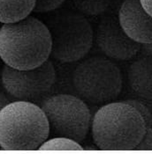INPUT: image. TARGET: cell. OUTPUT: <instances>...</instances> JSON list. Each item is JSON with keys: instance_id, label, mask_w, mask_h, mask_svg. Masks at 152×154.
<instances>
[{"instance_id": "cell-2", "label": "cell", "mask_w": 152, "mask_h": 154, "mask_svg": "<svg viewBox=\"0 0 152 154\" xmlns=\"http://www.w3.org/2000/svg\"><path fill=\"white\" fill-rule=\"evenodd\" d=\"M147 125L140 113L126 101L104 104L94 114L92 138L100 150L131 151L141 139Z\"/></svg>"}, {"instance_id": "cell-8", "label": "cell", "mask_w": 152, "mask_h": 154, "mask_svg": "<svg viewBox=\"0 0 152 154\" xmlns=\"http://www.w3.org/2000/svg\"><path fill=\"white\" fill-rule=\"evenodd\" d=\"M96 44L108 58L128 61L140 51L141 44L133 41L124 32L118 20L107 17L101 20L96 29Z\"/></svg>"}, {"instance_id": "cell-12", "label": "cell", "mask_w": 152, "mask_h": 154, "mask_svg": "<svg viewBox=\"0 0 152 154\" xmlns=\"http://www.w3.org/2000/svg\"><path fill=\"white\" fill-rule=\"evenodd\" d=\"M112 0H71L77 12L86 16H96L105 12Z\"/></svg>"}, {"instance_id": "cell-15", "label": "cell", "mask_w": 152, "mask_h": 154, "mask_svg": "<svg viewBox=\"0 0 152 154\" xmlns=\"http://www.w3.org/2000/svg\"><path fill=\"white\" fill-rule=\"evenodd\" d=\"M125 101L128 102L131 106H133L140 113V115L142 116V118L144 119V121L146 122L147 127H151L152 115L148 107H146L142 102H141L139 100H128Z\"/></svg>"}, {"instance_id": "cell-3", "label": "cell", "mask_w": 152, "mask_h": 154, "mask_svg": "<svg viewBox=\"0 0 152 154\" xmlns=\"http://www.w3.org/2000/svg\"><path fill=\"white\" fill-rule=\"evenodd\" d=\"M49 137L46 116L34 102L10 101L0 110V147L3 150H39Z\"/></svg>"}, {"instance_id": "cell-1", "label": "cell", "mask_w": 152, "mask_h": 154, "mask_svg": "<svg viewBox=\"0 0 152 154\" xmlns=\"http://www.w3.org/2000/svg\"><path fill=\"white\" fill-rule=\"evenodd\" d=\"M51 38L45 23L32 15L2 24L0 59L18 70L33 69L50 57Z\"/></svg>"}, {"instance_id": "cell-13", "label": "cell", "mask_w": 152, "mask_h": 154, "mask_svg": "<svg viewBox=\"0 0 152 154\" xmlns=\"http://www.w3.org/2000/svg\"><path fill=\"white\" fill-rule=\"evenodd\" d=\"M39 150H55V151H78L83 150L81 143L72 138L65 137H54L46 139L39 147Z\"/></svg>"}, {"instance_id": "cell-6", "label": "cell", "mask_w": 152, "mask_h": 154, "mask_svg": "<svg viewBox=\"0 0 152 154\" xmlns=\"http://www.w3.org/2000/svg\"><path fill=\"white\" fill-rule=\"evenodd\" d=\"M41 107L48 120L50 135L68 137L79 143L87 137L92 115L82 98L59 94L49 97Z\"/></svg>"}, {"instance_id": "cell-10", "label": "cell", "mask_w": 152, "mask_h": 154, "mask_svg": "<svg viewBox=\"0 0 152 154\" xmlns=\"http://www.w3.org/2000/svg\"><path fill=\"white\" fill-rule=\"evenodd\" d=\"M128 78L135 94L152 100V57H142L133 62L129 66Z\"/></svg>"}, {"instance_id": "cell-18", "label": "cell", "mask_w": 152, "mask_h": 154, "mask_svg": "<svg viewBox=\"0 0 152 154\" xmlns=\"http://www.w3.org/2000/svg\"><path fill=\"white\" fill-rule=\"evenodd\" d=\"M10 101H11L10 99L6 96V94L0 92V110L5 107L7 103H9Z\"/></svg>"}, {"instance_id": "cell-9", "label": "cell", "mask_w": 152, "mask_h": 154, "mask_svg": "<svg viewBox=\"0 0 152 154\" xmlns=\"http://www.w3.org/2000/svg\"><path fill=\"white\" fill-rule=\"evenodd\" d=\"M118 20L133 41L141 45H152V16L144 10L140 0H124Z\"/></svg>"}, {"instance_id": "cell-16", "label": "cell", "mask_w": 152, "mask_h": 154, "mask_svg": "<svg viewBox=\"0 0 152 154\" xmlns=\"http://www.w3.org/2000/svg\"><path fill=\"white\" fill-rule=\"evenodd\" d=\"M136 151H152V128L147 127L141 139L135 146Z\"/></svg>"}, {"instance_id": "cell-5", "label": "cell", "mask_w": 152, "mask_h": 154, "mask_svg": "<svg viewBox=\"0 0 152 154\" xmlns=\"http://www.w3.org/2000/svg\"><path fill=\"white\" fill-rule=\"evenodd\" d=\"M72 80L79 97L95 105L114 101L123 85L122 73L117 64L99 56L80 62L73 72Z\"/></svg>"}, {"instance_id": "cell-7", "label": "cell", "mask_w": 152, "mask_h": 154, "mask_svg": "<svg viewBox=\"0 0 152 154\" xmlns=\"http://www.w3.org/2000/svg\"><path fill=\"white\" fill-rule=\"evenodd\" d=\"M56 80V71L51 61L28 70H18L4 65L1 82L5 92L16 100L34 102L50 91Z\"/></svg>"}, {"instance_id": "cell-11", "label": "cell", "mask_w": 152, "mask_h": 154, "mask_svg": "<svg viewBox=\"0 0 152 154\" xmlns=\"http://www.w3.org/2000/svg\"><path fill=\"white\" fill-rule=\"evenodd\" d=\"M35 0H0V23H11L30 15Z\"/></svg>"}, {"instance_id": "cell-17", "label": "cell", "mask_w": 152, "mask_h": 154, "mask_svg": "<svg viewBox=\"0 0 152 154\" xmlns=\"http://www.w3.org/2000/svg\"><path fill=\"white\" fill-rule=\"evenodd\" d=\"M144 10L152 16V0H140Z\"/></svg>"}, {"instance_id": "cell-4", "label": "cell", "mask_w": 152, "mask_h": 154, "mask_svg": "<svg viewBox=\"0 0 152 154\" xmlns=\"http://www.w3.org/2000/svg\"><path fill=\"white\" fill-rule=\"evenodd\" d=\"M44 23L51 38L50 57L70 63L88 55L93 45L94 31L85 15L61 10L51 14Z\"/></svg>"}, {"instance_id": "cell-14", "label": "cell", "mask_w": 152, "mask_h": 154, "mask_svg": "<svg viewBox=\"0 0 152 154\" xmlns=\"http://www.w3.org/2000/svg\"><path fill=\"white\" fill-rule=\"evenodd\" d=\"M66 0H35L33 12L48 13L58 10Z\"/></svg>"}]
</instances>
